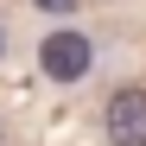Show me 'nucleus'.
<instances>
[{"label": "nucleus", "instance_id": "obj_1", "mask_svg": "<svg viewBox=\"0 0 146 146\" xmlns=\"http://www.w3.org/2000/svg\"><path fill=\"white\" fill-rule=\"evenodd\" d=\"M102 121H108L114 146H146V89H114L108 108H102Z\"/></svg>", "mask_w": 146, "mask_h": 146}, {"label": "nucleus", "instance_id": "obj_2", "mask_svg": "<svg viewBox=\"0 0 146 146\" xmlns=\"http://www.w3.org/2000/svg\"><path fill=\"white\" fill-rule=\"evenodd\" d=\"M38 64H44V76L51 83H76L83 70H89V38H76V32H51L38 44Z\"/></svg>", "mask_w": 146, "mask_h": 146}]
</instances>
